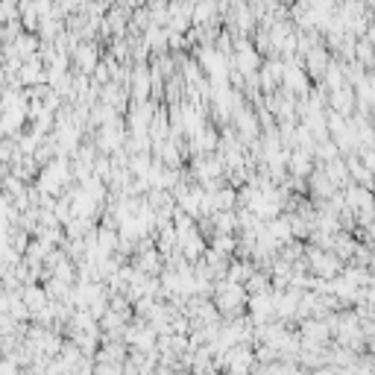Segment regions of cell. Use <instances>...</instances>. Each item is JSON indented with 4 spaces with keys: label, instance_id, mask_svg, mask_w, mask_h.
<instances>
[{
    "label": "cell",
    "instance_id": "obj_1",
    "mask_svg": "<svg viewBox=\"0 0 375 375\" xmlns=\"http://www.w3.org/2000/svg\"><path fill=\"white\" fill-rule=\"evenodd\" d=\"M247 302H249V293H247L244 284L229 282V279L214 284V308L223 317H240Z\"/></svg>",
    "mask_w": 375,
    "mask_h": 375
},
{
    "label": "cell",
    "instance_id": "obj_2",
    "mask_svg": "<svg viewBox=\"0 0 375 375\" xmlns=\"http://www.w3.org/2000/svg\"><path fill=\"white\" fill-rule=\"evenodd\" d=\"M129 94L135 97V103H144V100H147V94H150V71L144 68V65H138V68L132 71Z\"/></svg>",
    "mask_w": 375,
    "mask_h": 375
},
{
    "label": "cell",
    "instance_id": "obj_3",
    "mask_svg": "<svg viewBox=\"0 0 375 375\" xmlns=\"http://www.w3.org/2000/svg\"><path fill=\"white\" fill-rule=\"evenodd\" d=\"M73 62L80 65L85 73L94 71V65H97V50H94V44H80V47H73Z\"/></svg>",
    "mask_w": 375,
    "mask_h": 375
},
{
    "label": "cell",
    "instance_id": "obj_4",
    "mask_svg": "<svg viewBox=\"0 0 375 375\" xmlns=\"http://www.w3.org/2000/svg\"><path fill=\"white\" fill-rule=\"evenodd\" d=\"M15 12H18V3H15V0H0V21L15 18Z\"/></svg>",
    "mask_w": 375,
    "mask_h": 375
},
{
    "label": "cell",
    "instance_id": "obj_5",
    "mask_svg": "<svg viewBox=\"0 0 375 375\" xmlns=\"http://www.w3.org/2000/svg\"><path fill=\"white\" fill-rule=\"evenodd\" d=\"M311 375H337V367H332V363H328V367H319V370H314Z\"/></svg>",
    "mask_w": 375,
    "mask_h": 375
}]
</instances>
